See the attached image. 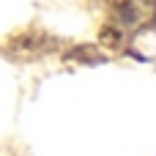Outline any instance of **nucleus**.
<instances>
[{
    "label": "nucleus",
    "instance_id": "obj_1",
    "mask_svg": "<svg viewBox=\"0 0 156 156\" xmlns=\"http://www.w3.org/2000/svg\"><path fill=\"white\" fill-rule=\"evenodd\" d=\"M115 11L121 27H145L151 30L154 22V0H115Z\"/></svg>",
    "mask_w": 156,
    "mask_h": 156
}]
</instances>
